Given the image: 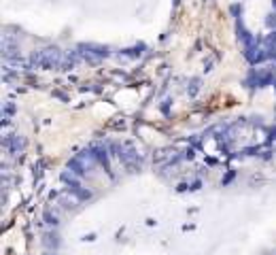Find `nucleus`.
Wrapping results in <instances>:
<instances>
[{
  "instance_id": "2",
  "label": "nucleus",
  "mask_w": 276,
  "mask_h": 255,
  "mask_svg": "<svg viewBox=\"0 0 276 255\" xmlns=\"http://www.w3.org/2000/svg\"><path fill=\"white\" fill-rule=\"evenodd\" d=\"M3 51H5V58H19V45L11 34L3 36Z\"/></svg>"
},
{
  "instance_id": "4",
  "label": "nucleus",
  "mask_w": 276,
  "mask_h": 255,
  "mask_svg": "<svg viewBox=\"0 0 276 255\" xmlns=\"http://www.w3.org/2000/svg\"><path fill=\"white\" fill-rule=\"evenodd\" d=\"M45 255H55V253H45Z\"/></svg>"
},
{
  "instance_id": "3",
  "label": "nucleus",
  "mask_w": 276,
  "mask_h": 255,
  "mask_svg": "<svg viewBox=\"0 0 276 255\" xmlns=\"http://www.w3.org/2000/svg\"><path fill=\"white\" fill-rule=\"evenodd\" d=\"M5 147H7L13 155H19V153L24 151L26 143H24V138H19V136L15 134V136H7V138H5Z\"/></svg>"
},
{
  "instance_id": "1",
  "label": "nucleus",
  "mask_w": 276,
  "mask_h": 255,
  "mask_svg": "<svg viewBox=\"0 0 276 255\" xmlns=\"http://www.w3.org/2000/svg\"><path fill=\"white\" fill-rule=\"evenodd\" d=\"M64 58L66 55L55 49V47H49V49H38L30 55V64L34 68H62L64 66Z\"/></svg>"
}]
</instances>
